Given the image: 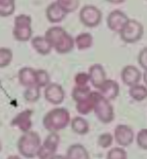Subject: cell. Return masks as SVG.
<instances>
[{
    "label": "cell",
    "instance_id": "6da1fadb",
    "mask_svg": "<svg viewBox=\"0 0 147 159\" xmlns=\"http://www.w3.org/2000/svg\"><path fill=\"white\" fill-rule=\"evenodd\" d=\"M71 118L70 113L65 108H54L50 110L42 118V125L50 133H57L66 129Z\"/></svg>",
    "mask_w": 147,
    "mask_h": 159
},
{
    "label": "cell",
    "instance_id": "7a4b0ae2",
    "mask_svg": "<svg viewBox=\"0 0 147 159\" xmlns=\"http://www.w3.org/2000/svg\"><path fill=\"white\" fill-rule=\"evenodd\" d=\"M42 144L41 138L38 133L29 130L23 133L17 142V148L20 154L28 159H33L37 156V152Z\"/></svg>",
    "mask_w": 147,
    "mask_h": 159
},
{
    "label": "cell",
    "instance_id": "3957f363",
    "mask_svg": "<svg viewBox=\"0 0 147 159\" xmlns=\"http://www.w3.org/2000/svg\"><path fill=\"white\" fill-rule=\"evenodd\" d=\"M93 112L98 120L103 124H110L115 120V111L111 101L103 97L99 92L95 91V101Z\"/></svg>",
    "mask_w": 147,
    "mask_h": 159
},
{
    "label": "cell",
    "instance_id": "277c9868",
    "mask_svg": "<svg viewBox=\"0 0 147 159\" xmlns=\"http://www.w3.org/2000/svg\"><path fill=\"white\" fill-rule=\"evenodd\" d=\"M144 34V27L137 20L128 19L127 24L119 32L121 39L127 43H134L141 40Z\"/></svg>",
    "mask_w": 147,
    "mask_h": 159
},
{
    "label": "cell",
    "instance_id": "5b68a950",
    "mask_svg": "<svg viewBox=\"0 0 147 159\" xmlns=\"http://www.w3.org/2000/svg\"><path fill=\"white\" fill-rule=\"evenodd\" d=\"M102 11L94 5H85L80 9L79 19L85 27L95 28L102 22Z\"/></svg>",
    "mask_w": 147,
    "mask_h": 159
},
{
    "label": "cell",
    "instance_id": "8992f818",
    "mask_svg": "<svg viewBox=\"0 0 147 159\" xmlns=\"http://www.w3.org/2000/svg\"><path fill=\"white\" fill-rule=\"evenodd\" d=\"M59 143H60L59 134L57 133H50L41 144L36 157L39 159H51L53 155H56Z\"/></svg>",
    "mask_w": 147,
    "mask_h": 159
},
{
    "label": "cell",
    "instance_id": "52a82bcc",
    "mask_svg": "<svg viewBox=\"0 0 147 159\" xmlns=\"http://www.w3.org/2000/svg\"><path fill=\"white\" fill-rule=\"evenodd\" d=\"M114 139L119 147H127L133 142L134 133L131 127L127 125H118L114 130Z\"/></svg>",
    "mask_w": 147,
    "mask_h": 159
},
{
    "label": "cell",
    "instance_id": "ba28073f",
    "mask_svg": "<svg viewBox=\"0 0 147 159\" xmlns=\"http://www.w3.org/2000/svg\"><path fill=\"white\" fill-rule=\"evenodd\" d=\"M45 99L52 104V105H59L64 101L65 91L63 87L58 83H50L43 91Z\"/></svg>",
    "mask_w": 147,
    "mask_h": 159
},
{
    "label": "cell",
    "instance_id": "9c48e42d",
    "mask_svg": "<svg viewBox=\"0 0 147 159\" xmlns=\"http://www.w3.org/2000/svg\"><path fill=\"white\" fill-rule=\"evenodd\" d=\"M128 19L129 18L127 17V15L122 10H113L107 17V26L111 31L119 34V32L127 24Z\"/></svg>",
    "mask_w": 147,
    "mask_h": 159
},
{
    "label": "cell",
    "instance_id": "30bf717a",
    "mask_svg": "<svg viewBox=\"0 0 147 159\" xmlns=\"http://www.w3.org/2000/svg\"><path fill=\"white\" fill-rule=\"evenodd\" d=\"M121 78L124 85L131 87L139 83L141 78H142V74L135 65L128 64L122 69Z\"/></svg>",
    "mask_w": 147,
    "mask_h": 159
},
{
    "label": "cell",
    "instance_id": "8fae6325",
    "mask_svg": "<svg viewBox=\"0 0 147 159\" xmlns=\"http://www.w3.org/2000/svg\"><path fill=\"white\" fill-rule=\"evenodd\" d=\"M32 116H33V111L29 109H26L24 111L20 112L13 118L11 125L13 127L18 128L19 130L23 131V133H27V131L31 130L32 128Z\"/></svg>",
    "mask_w": 147,
    "mask_h": 159
},
{
    "label": "cell",
    "instance_id": "7c38bea8",
    "mask_svg": "<svg viewBox=\"0 0 147 159\" xmlns=\"http://www.w3.org/2000/svg\"><path fill=\"white\" fill-rule=\"evenodd\" d=\"M98 92L109 101H113L119 95V85L114 79H106L98 88Z\"/></svg>",
    "mask_w": 147,
    "mask_h": 159
},
{
    "label": "cell",
    "instance_id": "4fadbf2b",
    "mask_svg": "<svg viewBox=\"0 0 147 159\" xmlns=\"http://www.w3.org/2000/svg\"><path fill=\"white\" fill-rule=\"evenodd\" d=\"M89 82L94 88L98 89L101 86V84L107 79L106 70L103 67V65L100 63H95L91 65L88 71Z\"/></svg>",
    "mask_w": 147,
    "mask_h": 159
},
{
    "label": "cell",
    "instance_id": "5bb4252c",
    "mask_svg": "<svg viewBox=\"0 0 147 159\" xmlns=\"http://www.w3.org/2000/svg\"><path fill=\"white\" fill-rule=\"evenodd\" d=\"M46 17L47 21L51 24H58L62 22L65 17H66V14H65L63 11L60 9V7L58 6L56 1L51 3L46 9Z\"/></svg>",
    "mask_w": 147,
    "mask_h": 159
},
{
    "label": "cell",
    "instance_id": "9a60e30c",
    "mask_svg": "<svg viewBox=\"0 0 147 159\" xmlns=\"http://www.w3.org/2000/svg\"><path fill=\"white\" fill-rule=\"evenodd\" d=\"M18 80L19 83L28 88L31 86L36 85V69L32 67H22L18 71Z\"/></svg>",
    "mask_w": 147,
    "mask_h": 159
},
{
    "label": "cell",
    "instance_id": "2e32d148",
    "mask_svg": "<svg viewBox=\"0 0 147 159\" xmlns=\"http://www.w3.org/2000/svg\"><path fill=\"white\" fill-rule=\"evenodd\" d=\"M74 47H75L74 39L71 35H69L68 33H66V34L53 46V50L59 54H66L70 52H72Z\"/></svg>",
    "mask_w": 147,
    "mask_h": 159
},
{
    "label": "cell",
    "instance_id": "e0dca14e",
    "mask_svg": "<svg viewBox=\"0 0 147 159\" xmlns=\"http://www.w3.org/2000/svg\"><path fill=\"white\" fill-rule=\"evenodd\" d=\"M65 157L66 159H90V154L84 145L74 143L67 148Z\"/></svg>",
    "mask_w": 147,
    "mask_h": 159
},
{
    "label": "cell",
    "instance_id": "ac0fdd59",
    "mask_svg": "<svg viewBox=\"0 0 147 159\" xmlns=\"http://www.w3.org/2000/svg\"><path fill=\"white\" fill-rule=\"evenodd\" d=\"M31 43L33 48L42 56H47L52 51V48L50 45V43L46 40V38L43 36H36L32 38Z\"/></svg>",
    "mask_w": 147,
    "mask_h": 159
},
{
    "label": "cell",
    "instance_id": "d6986e66",
    "mask_svg": "<svg viewBox=\"0 0 147 159\" xmlns=\"http://www.w3.org/2000/svg\"><path fill=\"white\" fill-rule=\"evenodd\" d=\"M66 33L67 32L60 26H52L46 31V34L43 37L46 38V40L50 43V45L53 48V46L56 45Z\"/></svg>",
    "mask_w": 147,
    "mask_h": 159
},
{
    "label": "cell",
    "instance_id": "ffe728a7",
    "mask_svg": "<svg viewBox=\"0 0 147 159\" xmlns=\"http://www.w3.org/2000/svg\"><path fill=\"white\" fill-rule=\"evenodd\" d=\"M94 43V38L90 33H80L74 39V46L79 51H86Z\"/></svg>",
    "mask_w": 147,
    "mask_h": 159
},
{
    "label": "cell",
    "instance_id": "44dd1931",
    "mask_svg": "<svg viewBox=\"0 0 147 159\" xmlns=\"http://www.w3.org/2000/svg\"><path fill=\"white\" fill-rule=\"evenodd\" d=\"M70 127L75 134L79 135H85L89 133V123L83 117H74L70 120Z\"/></svg>",
    "mask_w": 147,
    "mask_h": 159
},
{
    "label": "cell",
    "instance_id": "7402d4cb",
    "mask_svg": "<svg viewBox=\"0 0 147 159\" xmlns=\"http://www.w3.org/2000/svg\"><path fill=\"white\" fill-rule=\"evenodd\" d=\"M32 26H14L13 37L18 42H28L32 39Z\"/></svg>",
    "mask_w": 147,
    "mask_h": 159
},
{
    "label": "cell",
    "instance_id": "603a6c76",
    "mask_svg": "<svg viewBox=\"0 0 147 159\" xmlns=\"http://www.w3.org/2000/svg\"><path fill=\"white\" fill-rule=\"evenodd\" d=\"M94 101H95V91H92L91 95L87 98L86 100L76 103V111L82 116L89 115L91 112H93L94 108Z\"/></svg>",
    "mask_w": 147,
    "mask_h": 159
},
{
    "label": "cell",
    "instance_id": "cb8c5ba5",
    "mask_svg": "<svg viewBox=\"0 0 147 159\" xmlns=\"http://www.w3.org/2000/svg\"><path fill=\"white\" fill-rule=\"evenodd\" d=\"M128 94L131 99L137 102H142L147 97V88L143 84H135L131 87H129Z\"/></svg>",
    "mask_w": 147,
    "mask_h": 159
},
{
    "label": "cell",
    "instance_id": "d4e9b609",
    "mask_svg": "<svg viewBox=\"0 0 147 159\" xmlns=\"http://www.w3.org/2000/svg\"><path fill=\"white\" fill-rule=\"evenodd\" d=\"M92 93V89L90 86H74L72 89V99L75 101V103H79L86 100Z\"/></svg>",
    "mask_w": 147,
    "mask_h": 159
},
{
    "label": "cell",
    "instance_id": "484cf974",
    "mask_svg": "<svg viewBox=\"0 0 147 159\" xmlns=\"http://www.w3.org/2000/svg\"><path fill=\"white\" fill-rule=\"evenodd\" d=\"M51 83L50 73L46 69H36V86L39 88H46Z\"/></svg>",
    "mask_w": 147,
    "mask_h": 159
},
{
    "label": "cell",
    "instance_id": "4316f807",
    "mask_svg": "<svg viewBox=\"0 0 147 159\" xmlns=\"http://www.w3.org/2000/svg\"><path fill=\"white\" fill-rule=\"evenodd\" d=\"M16 3L14 0H0V17H9L15 12Z\"/></svg>",
    "mask_w": 147,
    "mask_h": 159
},
{
    "label": "cell",
    "instance_id": "83f0119b",
    "mask_svg": "<svg viewBox=\"0 0 147 159\" xmlns=\"http://www.w3.org/2000/svg\"><path fill=\"white\" fill-rule=\"evenodd\" d=\"M56 3L66 15L76 11L80 5V1L78 0H57Z\"/></svg>",
    "mask_w": 147,
    "mask_h": 159
},
{
    "label": "cell",
    "instance_id": "f1b7e54d",
    "mask_svg": "<svg viewBox=\"0 0 147 159\" xmlns=\"http://www.w3.org/2000/svg\"><path fill=\"white\" fill-rule=\"evenodd\" d=\"M41 98V89L38 86H31L26 88L24 92V99L29 103H36Z\"/></svg>",
    "mask_w": 147,
    "mask_h": 159
},
{
    "label": "cell",
    "instance_id": "f546056e",
    "mask_svg": "<svg viewBox=\"0 0 147 159\" xmlns=\"http://www.w3.org/2000/svg\"><path fill=\"white\" fill-rule=\"evenodd\" d=\"M13 60V52L9 48H0V68L7 67Z\"/></svg>",
    "mask_w": 147,
    "mask_h": 159
},
{
    "label": "cell",
    "instance_id": "4dcf8cb0",
    "mask_svg": "<svg viewBox=\"0 0 147 159\" xmlns=\"http://www.w3.org/2000/svg\"><path fill=\"white\" fill-rule=\"evenodd\" d=\"M106 159H127V152L123 147H114L108 151Z\"/></svg>",
    "mask_w": 147,
    "mask_h": 159
},
{
    "label": "cell",
    "instance_id": "1f68e13d",
    "mask_svg": "<svg viewBox=\"0 0 147 159\" xmlns=\"http://www.w3.org/2000/svg\"><path fill=\"white\" fill-rule=\"evenodd\" d=\"M114 136L110 133H104L99 135L98 138V144L101 146L102 148H108L113 144Z\"/></svg>",
    "mask_w": 147,
    "mask_h": 159
},
{
    "label": "cell",
    "instance_id": "d6a6232c",
    "mask_svg": "<svg viewBox=\"0 0 147 159\" xmlns=\"http://www.w3.org/2000/svg\"><path fill=\"white\" fill-rule=\"evenodd\" d=\"M136 142L138 147L142 150L147 149V130L146 129H141L136 134Z\"/></svg>",
    "mask_w": 147,
    "mask_h": 159
},
{
    "label": "cell",
    "instance_id": "836d02e7",
    "mask_svg": "<svg viewBox=\"0 0 147 159\" xmlns=\"http://www.w3.org/2000/svg\"><path fill=\"white\" fill-rule=\"evenodd\" d=\"M14 26H32V18L27 14L17 15L14 19Z\"/></svg>",
    "mask_w": 147,
    "mask_h": 159
},
{
    "label": "cell",
    "instance_id": "e575fe53",
    "mask_svg": "<svg viewBox=\"0 0 147 159\" xmlns=\"http://www.w3.org/2000/svg\"><path fill=\"white\" fill-rule=\"evenodd\" d=\"M74 83L75 86H88L89 83V76L86 72H78L74 76Z\"/></svg>",
    "mask_w": 147,
    "mask_h": 159
},
{
    "label": "cell",
    "instance_id": "d590c367",
    "mask_svg": "<svg viewBox=\"0 0 147 159\" xmlns=\"http://www.w3.org/2000/svg\"><path fill=\"white\" fill-rule=\"evenodd\" d=\"M137 62L145 71L147 67V48H143L142 50L139 52L138 57H137Z\"/></svg>",
    "mask_w": 147,
    "mask_h": 159
},
{
    "label": "cell",
    "instance_id": "8d00e7d4",
    "mask_svg": "<svg viewBox=\"0 0 147 159\" xmlns=\"http://www.w3.org/2000/svg\"><path fill=\"white\" fill-rule=\"evenodd\" d=\"M51 159H66V157L63 156V155H57V154H56V155H53Z\"/></svg>",
    "mask_w": 147,
    "mask_h": 159
},
{
    "label": "cell",
    "instance_id": "74e56055",
    "mask_svg": "<svg viewBox=\"0 0 147 159\" xmlns=\"http://www.w3.org/2000/svg\"><path fill=\"white\" fill-rule=\"evenodd\" d=\"M7 159H22V157H20L18 155H10L7 157Z\"/></svg>",
    "mask_w": 147,
    "mask_h": 159
},
{
    "label": "cell",
    "instance_id": "f35d334b",
    "mask_svg": "<svg viewBox=\"0 0 147 159\" xmlns=\"http://www.w3.org/2000/svg\"><path fill=\"white\" fill-rule=\"evenodd\" d=\"M2 150V143H1V141H0V152H1Z\"/></svg>",
    "mask_w": 147,
    "mask_h": 159
}]
</instances>
